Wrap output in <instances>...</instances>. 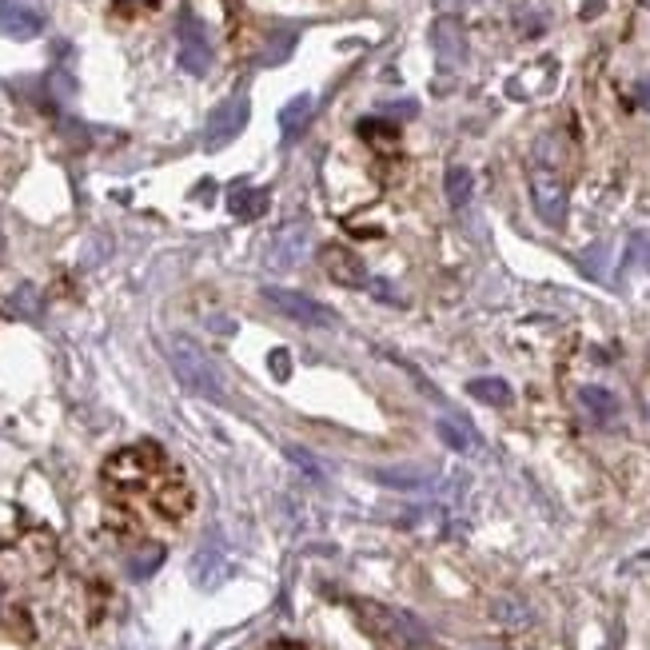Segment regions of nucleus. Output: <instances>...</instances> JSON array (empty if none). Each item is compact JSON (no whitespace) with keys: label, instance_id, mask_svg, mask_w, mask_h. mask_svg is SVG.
Masks as SVG:
<instances>
[{"label":"nucleus","instance_id":"f257e3e1","mask_svg":"<svg viewBox=\"0 0 650 650\" xmlns=\"http://www.w3.org/2000/svg\"><path fill=\"white\" fill-rule=\"evenodd\" d=\"M164 355H168V363H172V375H176L192 395L212 399V403H228L224 375H220V367L212 363V355H208L196 339L172 335V339H164Z\"/></svg>","mask_w":650,"mask_h":650},{"label":"nucleus","instance_id":"f03ea898","mask_svg":"<svg viewBox=\"0 0 650 650\" xmlns=\"http://www.w3.org/2000/svg\"><path fill=\"white\" fill-rule=\"evenodd\" d=\"M531 200H535V212L547 228L567 224V180H563L555 156H547L543 148H539V160L531 168Z\"/></svg>","mask_w":650,"mask_h":650},{"label":"nucleus","instance_id":"7ed1b4c3","mask_svg":"<svg viewBox=\"0 0 650 650\" xmlns=\"http://www.w3.org/2000/svg\"><path fill=\"white\" fill-rule=\"evenodd\" d=\"M355 615L379 635V639H387V643H395V647H423L431 635H427V627L415 619V615H407V611H395V607H383V603H355Z\"/></svg>","mask_w":650,"mask_h":650},{"label":"nucleus","instance_id":"20e7f679","mask_svg":"<svg viewBox=\"0 0 650 650\" xmlns=\"http://www.w3.org/2000/svg\"><path fill=\"white\" fill-rule=\"evenodd\" d=\"M248 116H252V100H248V92H236V96L220 100V104L212 108L208 124H204V148H208V152L228 148V144L248 128Z\"/></svg>","mask_w":650,"mask_h":650},{"label":"nucleus","instance_id":"39448f33","mask_svg":"<svg viewBox=\"0 0 650 650\" xmlns=\"http://www.w3.org/2000/svg\"><path fill=\"white\" fill-rule=\"evenodd\" d=\"M176 40H180V52H176L180 68H184L188 76H204V72L212 68V40H208L204 20H200L192 8L180 12V20H176Z\"/></svg>","mask_w":650,"mask_h":650},{"label":"nucleus","instance_id":"423d86ee","mask_svg":"<svg viewBox=\"0 0 650 650\" xmlns=\"http://www.w3.org/2000/svg\"><path fill=\"white\" fill-rule=\"evenodd\" d=\"M264 296V304L268 308H276L280 316H288V320H296V324L304 327H335L339 320H335V312L327 308V304H320V300H312V296H304V292H292V288H264L260 292Z\"/></svg>","mask_w":650,"mask_h":650},{"label":"nucleus","instance_id":"0eeeda50","mask_svg":"<svg viewBox=\"0 0 650 650\" xmlns=\"http://www.w3.org/2000/svg\"><path fill=\"white\" fill-rule=\"evenodd\" d=\"M431 48H435V60L439 68L455 72L467 64V32L459 24V16H435L431 24Z\"/></svg>","mask_w":650,"mask_h":650},{"label":"nucleus","instance_id":"6e6552de","mask_svg":"<svg viewBox=\"0 0 650 650\" xmlns=\"http://www.w3.org/2000/svg\"><path fill=\"white\" fill-rule=\"evenodd\" d=\"M308 252V224H284L272 240H268V252H264V264L272 272H292Z\"/></svg>","mask_w":650,"mask_h":650},{"label":"nucleus","instance_id":"1a4fd4ad","mask_svg":"<svg viewBox=\"0 0 650 650\" xmlns=\"http://www.w3.org/2000/svg\"><path fill=\"white\" fill-rule=\"evenodd\" d=\"M320 264H324L327 276H331L335 284H343V288H367V284H371L363 260H359L351 248H343V244H327L324 252H320Z\"/></svg>","mask_w":650,"mask_h":650},{"label":"nucleus","instance_id":"9d476101","mask_svg":"<svg viewBox=\"0 0 650 650\" xmlns=\"http://www.w3.org/2000/svg\"><path fill=\"white\" fill-rule=\"evenodd\" d=\"M0 32L12 40H36L44 32V16L20 0H0Z\"/></svg>","mask_w":650,"mask_h":650},{"label":"nucleus","instance_id":"9b49d317","mask_svg":"<svg viewBox=\"0 0 650 650\" xmlns=\"http://www.w3.org/2000/svg\"><path fill=\"white\" fill-rule=\"evenodd\" d=\"M228 575H232L228 555H224L216 543H204V547L196 551V559H192V583L204 587V591H212V587H220Z\"/></svg>","mask_w":650,"mask_h":650},{"label":"nucleus","instance_id":"f8f14e48","mask_svg":"<svg viewBox=\"0 0 650 650\" xmlns=\"http://www.w3.org/2000/svg\"><path fill=\"white\" fill-rule=\"evenodd\" d=\"M435 435L443 439V447H451V451H459V455H475V451L483 447L479 431H475L463 415H439V419H435Z\"/></svg>","mask_w":650,"mask_h":650},{"label":"nucleus","instance_id":"ddd939ff","mask_svg":"<svg viewBox=\"0 0 650 650\" xmlns=\"http://www.w3.org/2000/svg\"><path fill=\"white\" fill-rule=\"evenodd\" d=\"M312 112H316V96H312V92H300V96H292V100L280 108V132H284L288 144L300 140V136L308 132Z\"/></svg>","mask_w":650,"mask_h":650},{"label":"nucleus","instance_id":"4468645a","mask_svg":"<svg viewBox=\"0 0 650 650\" xmlns=\"http://www.w3.org/2000/svg\"><path fill=\"white\" fill-rule=\"evenodd\" d=\"M268 204H272V196H268V188H252V184H236V188L228 192V212H232L236 220H260V216L268 212Z\"/></svg>","mask_w":650,"mask_h":650},{"label":"nucleus","instance_id":"2eb2a0df","mask_svg":"<svg viewBox=\"0 0 650 650\" xmlns=\"http://www.w3.org/2000/svg\"><path fill=\"white\" fill-rule=\"evenodd\" d=\"M371 479L383 483V487H395V491H423V487H431V471H423V467H375Z\"/></svg>","mask_w":650,"mask_h":650},{"label":"nucleus","instance_id":"dca6fc26","mask_svg":"<svg viewBox=\"0 0 650 650\" xmlns=\"http://www.w3.org/2000/svg\"><path fill=\"white\" fill-rule=\"evenodd\" d=\"M579 403H583V411L595 415L599 423H611V419L619 415V399H615V391H607V387H599V383L579 387Z\"/></svg>","mask_w":650,"mask_h":650},{"label":"nucleus","instance_id":"f3484780","mask_svg":"<svg viewBox=\"0 0 650 650\" xmlns=\"http://www.w3.org/2000/svg\"><path fill=\"white\" fill-rule=\"evenodd\" d=\"M467 395L479 399V403H487V407H507V403L515 399V395H511V383L499 379V375H479V379H471V383H467Z\"/></svg>","mask_w":650,"mask_h":650},{"label":"nucleus","instance_id":"a211bd4d","mask_svg":"<svg viewBox=\"0 0 650 650\" xmlns=\"http://www.w3.org/2000/svg\"><path fill=\"white\" fill-rule=\"evenodd\" d=\"M443 192H447V204H451V208H467L471 196H475V176H471V168L451 164L447 176H443Z\"/></svg>","mask_w":650,"mask_h":650},{"label":"nucleus","instance_id":"6ab92c4d","mask_svg":"<svg viewBox=\"0 0 650 650\" xmlns=\"http://www.w3.org/2000/svg\"><path fill=\"white\" fill-rule=\"evenodd\" d=\"M160 563H164V547L160 543H148V547H140L132 559H128V579H148V575H156L160 571Z\"/></svg>","mask_w":650,"mask_h":650},{"label":"nucleus","instance_id":"aec40b11","mask_svg":"<svg viewBox=\"0 0 650 650\" xmlns=\"http://www.w3.org/2000/svg\"><path fill=\"white\" fill-rule=\"evenodd\" d=\"M8 312H16V316H36V312H40V292H36L32 284H20V288L8 296Z\"/></svg>","mask_w":650,"mask_h":650},{"label":"nucleus","instance_id":"412c9836","mask_svg":"<svg viewBox=\"0 0 650 650\" xmlns=\"http://www.w3.org/2000/svg\"><path fill=\"white\" fill-rule=\"evenodd\" d=\"M627 268L631 272H650V232L631 236V244H627Z\"/></svg>","mask_w":650,"mask_h":650},{"label":"nucleus","instance_id":"4be33fe9","mask_svg":"<svg viewBox=\"0 0 650 650\" xmlns=\"http://www.w3.org/2000/svg\"><path fill=\"white\" fill-rule=\"evenodd\" d=\"M363 292H371L375 300H383V304H395V308L403 304V296H399V292L391 288V280H383V276H371V284H367Z\"/></svg>","mask_w":650,"mask_h":650},{"label":"nucleus","instance_id":"5701e85b","mask_svg":"<svg viewBox=\"0 0 650 650\" xmlns=\"http://www.w3.org/2000/svg\"><path fill=\"white\" fill-rule=\"evenodd\" d=\"M268 367H272V375H276L280 383H288V379H292V355H288L284 347H276V351L268 355Z\"/></svg>","mask_w":650,"mask_h":650},{"label":"nucleus","instance_id":"b1692460","mask_svg":"<svg viewBox=\"0 0 650 650\" xmlns=\"http://www.w3.org/2000/svg\"><path fill=\"white\" fill-rule=\"evenodd\" d=\"M288 459H292V463H300V467H304V471H308L312 479H324V471H320V463H316V455H308L304 447H288Z\"/></svg>","mask_w":650,"mask_h":650},{"label":"nucleus","instance_id":"393cba45","mask_svg":"<svg viewBox=\"0 0 650 650\" xmlns=\"http://www.w3.org/2000/svg\"><path fill=\"white\" fill-rule=\"evenodd\" d=\"M635 100H639L643 108H650V76H647V80H639V88H635Z\"/></svg>","mask_w":650,"mask_h":650},{"label":"nucleus","instance_id":"a878e982","mask_svg":"<svg viewBox=\"0 0 650 650\" xmlns=\"http://www.w3.org/2000/svg\"><path fill=\"white\" fill-rule=\"evenodd\" d=\"M599 4H603V0H587V8H583V16H595V12H599Z\"/></svg>","mask_w":650,"mask_h":650},{"label":"nucleus","instance_id":"bb28decb","mask_svg":"<svg viewBox=\"0 0 650 650\" xmlns=\"http://www.w3.org/2000/svg\"><path fill=\"white\" fill-rule=\"evenodd\" d=\"M268 650H304L300 643H276V647H268Z\"/></svg>","mask_w":650,"mask_h":650}]
</instances>
